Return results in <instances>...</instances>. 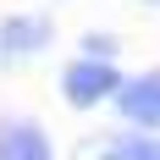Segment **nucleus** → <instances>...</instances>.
<instances>
[{
	"label": "nucleus",
	"instance_id": "f257e3e1",
	"mask_svg": "<svg viewBox=\"0 0 160 160\" xmlns=\"http://www.w3.org/2000/svg\"><path fill=\"white\" fill-rule=\"evenodd\" d=\"M116 83H122V72H116L111 61H78V66L61 72V94L88 111V105H99V99L116 94Z\"/></svg>",
	"mask_w": 160,
	"mask_h": 160
},
{
	"label": "nucleus",
	"instance_id": "f03ea898",
	"mask_svg": "<svg viewBox=\"0 0 160 160\" xmlns=\"http://www.w3.org/2000/svg\"><path fill=\"white\" fill-rule=\"evenodd\" d=\"M116 99H122V116L138 122V127H160V72L132 83H116Z\"/></svg>",
	"mask_w": 160,
	"mask_h": 160
},
{
	"label": "nucleus",
	"instance_id": "7ed1b4c3",
	"mask_svg": "<svg viewBox=\"0 0 160 160\" xmlns=\"http://www.w3.org/2000/svg\"><path fill=\"white\" fill-rule=\"evenodd\" d=\"M0 160H55V155H50V138L33 122H11L0 132Z\"/></svg>",
	"mask_w": 160,
	"mask_h": 160
},
{
	"label": "nucleus",
	"instance_id": "20e7f679",
	"mask_svg": "<svg viewBox=\"0 0 160 160\" xmlns=\"http://www.w3.org/2000/svg\"><path fill=\"white\" fill-rule=\"evenodd\" d=\"M44 44H50L44 17H11L0 28V50H44Z\"/></svg>",
	"mask_w": 160,
	"mask_h": 160
},
{
	"label": "nucleus",
	"instance_id": "39448f33",
	"mask_svg": "<svg viewBox=\"0 0 160 160\" xmlns=\"http://www.w3.org/2000/svg\"><path fill=\"white\" fill-rule=\"evenodd\" d=\"M105 160H160V138H116Z\"/></svg>",
	"mask_w": 160,
	"mask_h": 160
}]
</instances>
